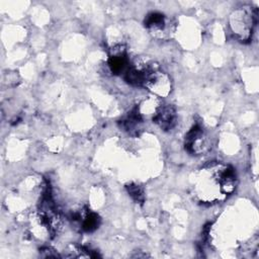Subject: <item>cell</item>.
<instances>
[{"instance_id":"5","label":"cell","mask_w":259,"mask_h":259,"mask_svg":"<svg viewBox=\"0 0 259 259\" xmlns=\"http://www.w3.org/2000/svg\"><path fill=\"white\" fill-rule=\"evenodd\" d=\"M107 65L111 73L115 75L124 74V72L130 67V62L126 57V50L124 46L117 45L110 50Z\"/></svg>"},{"instance_id":"4","label":"cell","mask_w":259,"mask_h":259,"mask_svg":"<svg viewBox=\"0 0 259 259\" xmlns=\"http://www.w3.org/2000/svg\"><path fill=\"white\" fill-rule=\"evenodd\" d=\"M145 26L157 37L166 38L170 36L172 30V22L165 15L153 12L150 13L145 19Z\"/></svg>"},{"instance_id":"6","label":"cell","mask_w":259,"mask_h":259,"mask_svg":"<svg viewBox=\"0 0 259 259\" xmlns=\"http://www.w3.org/2000/svg\"><path fill=\"white\" fill-rule=\"evenodd\" d=\"M152 120L164 131H168L172 128L176 120L175 107L170 104L161 105Z\"/></svg>"},{"instance_id":"9","label":"cell","mask_w":259,"mask_h":259,"mask_svg":"<svg viewBox=\"0 0 259 259\" xmlns=\"http://www.w3.org/2000/svg\"><path fill=\"white\" fill-rule=\"evenodd\" d=\"M40 251H41V253H45V254H41L42 257H46V258H48V257L49 258H57V257H59L58 253L55 252L54 250H52L51 248H45V249H41Z\"/></svg>"},{"instance_id":"1","label":"cell","mask_w":259,"mask_h":259,"mask_svg":"<svg viewBox=\"0 0 259 259\" xmlns=\"http://www.w3.org/2000/svg\"><path fill=\"white\" fill-rule=\"evenodd\" d=\"M257 21V11L250 5L235 9L230 15V26L235 37L242 42L251 39Z\"/></svg>"},{"instance_id":"7","label":"cell","mask_w":259,"mask_h":259,"mask_svg":"<svg viewBox=\"0 0 259 259\" xmlns=\"http://www.w3.org/2000/svg\"><path fill=\"white\" fill-rule=\"evenodd\" d=\"M100 225V218L89 210H86L82 220H81V227L85 232H93L95 231Z\"/></svg>"},{"instance_id":"2","label":"cell","mask_w":259,"mask_h":259,"mask_svg":"<svg viewBox=\"0 0 259 259\" xmlns=\"http://www.w3.org/2000/svg\"><path fill=\"white\" fill-rule=\"evenodd\" d=\"M185 148L193 155H200L209 149V142L200 125L195 124L185 136Z\"/></svg>"},{"instance_id":"8","label":"cell","mask_w":259,"mask_h":259,"mask_svg":"<svg viewBox=\"0 0 259 259\" xmlns=\"http://www.w3.org/2000/svg\"><path fill=\"white\" fill-rule=\"evenodd\" d=\"M126 189H127L128 194L133 197L134 200H136L137 202H140V203L144 202V199H145L144 191L139 185L131 183V184L126 185Z\"/></svg>"},{"instance_id":"3","label":"cell","mask_w":259,"mask_h":259,"mask_svg":"<svg viewBox=\"0 0 259 259\" xmlns=\"http://www.w3.org/2000/svg\"><path fill=\"white\" fill-rule=\"evenodd\" d=\"M143 87L160 97H164L171 91V79L166 73L156 70L147 77Z\"/></svg>"}]
</instances>
